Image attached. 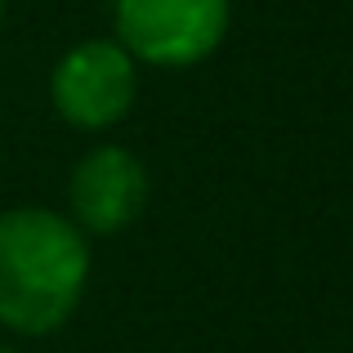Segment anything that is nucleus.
<instances>
[{
	"instance_id": "obj_1",
	"label": "nucleus",
	"mask_w": 353,
	"mask_h": 353,
	"mask_svg": "<svg viewBox=\"0 0 353 353\" xmlns=\"http://www.w3.org/2000/svg\"><path fill=\"white\" fill-rule=\"evenodd\" d=\"M90 277V241L50 206L0 215V327L50 336L77 313Z\"/></svg>"
},
{
	"instance_id": "obj_2",
	"label": "nucleus",
	"mask_w": 353,
	"mask_h": 353,
	"mask_svg": "<svg viewBox=\"0 0 353 353\" xmlns=\"http://www.w3.org/2000/svg\"><path fill=\"white\" fill-rule=\"evenodd\" d=\"M117 45L134 63L192 68L210 59L228 32V0H117Z\"/></svg>"
},
{
	"instance_id": "obj_3",
	"label": "nucleus",
	"mask_w": 353,
	"mask_h": 353,
	"mask_svg": "<svg viewBox=\"0 0 353 353\" xmlns=\"http://www.w3.org/2000/svg\"><path fill=\"white\" fill-rule=\"evenodd\" d=\"M139 72L117 41H81L50 77L54 112L77 130H108L134 108Z\"/></svg>"
},
{
	"instance_id": "obj_4",
	"label": "nucleus",
	"mask_w": 353,
	"mask_h": 353,
	"mask_svg": "<svg viewBox=\"0 0 353 353\" xmlns=\"http://www.w3.org/2000/svg\"><path fill=\"white\" fill-rule=\"evenodd\" d=\"M143 201H148V170L121 143H103L85 152L72 170L68 206L72 224L85 237H112L121 228H130L143 215Z\"/></svg>"
},
{
	"instance_id": "obj_5",
	"label": "nucleus",
	"mask_w": 353,
	"mask_h": 353,
	"mask_svg": "<svg viewBox=\"0 0 353 353\" xmlns=\"http://www.w3.org/2000/svg\"><path fill=\"white\" fill-rule=\"evenodd\" d=\"M0 18H5V0H0Z\"/></svg>"
},
{
	"instance_id": "obj_6",
	"label": "nucleus",
	"mask_w": 353,
	"mask_h": 353,
	"mask_svg": "<svg viewBox=\"0 0 353 353\" xmlns=\"http://www.w3.org/2000/svg\"><path fill=\"white\" fill-rule=\"evenodd\" d=\"M0 353H18V349H0Z\"/></svg>"
}]
</instances>
